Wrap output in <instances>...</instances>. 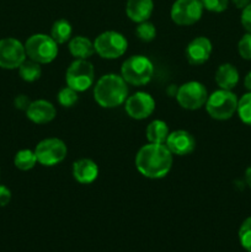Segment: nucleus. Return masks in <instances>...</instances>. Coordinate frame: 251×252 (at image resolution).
Returning a JSON list of instances; mask_svg holds the SVG:
<instances>
[{"mask_svg":"<svg viewBox=\"0 0 251 252\" xmlns=\"http://www.w3.org/2000/svg\"><path fill=\"white\" fill-rule=\"evenodd\" d=\"M172 157L165 144L149 143L143 145L135 155V167L147 179H162L172 167Z\"/></svg>","mask_w":251,"mask_h":252,"instance_id":"obj_1","label":"nucleus"},{"mask_svg":"<svg viewBox=\"0 0 251 252\" xmlns=\"http://www.w3.org/2000/svg\"><path fill=\"white\" fill-rule=\"evenodd\" d=\"M128 84L117 74L101 76L94 88V98L103 108H115L126 102L128 97Z\"/></svg>","mask_w":251,"mask_h":252,"instance_id":"obj_2","label":"nucleus"},{"mask_svg":"<svg viewBox=\"0 0 251 252\" xmlns=\"http://www.w3.org/2000/svg\"><path fill=\"white\" fill-rule=\"evenodd\" d=\"M154 75V65L145 56H132L126 59L121 68V76L133 86H142L149 83Z\"/></svg>","mask_w":251,"mask_h":252,"instance_id":"obj_3","label":"nucleus"},{"mask_svg":"<svg viewBox=\"0 0 251 252\" xmlns=\"http://www.w3.org/2000/svg\"><path fill=\"white\" fill-rule=\"evenodd\" d=\"M26 56L39 64L52 63L58 56V43L44 33L32 34L25 42Z\"/></svg>","mask_w":251,"mask_h":252,"instance_id":"obj_4","label":"nucleus"},{"mask_svg":"<svg viewBox=\"0 0 251 252\" xmlns=\"http://www.w3.org/2000/svg\"><path fill=\"white\" fill-rule=\"evenodd\" d=\"M238 97L230 90H219L214 91L213 94L208 95L206 102L207 113L213 120L226 121L234 116L238 110Z\"/></svg>","mask_w":251,"mask_h":252,"instance_id":"obj_5","label":"nucleus"},{"mask_svg":"<svg viewBox=\"0 0 251 252\" xmlns=\"http://www.w3.org/2000/svg\"><path fill=\"white\" fill-rule=\"evenodd\" d=\"M66 86L78 93L88 90L95 81V69L88 59H75L65 74Z\"/></svg>","mask_w":251,"mask_h":252,"instance_id":"obj_6","label":"nucleus"},{"mask_svg":"<svg viewBox=\"0 0 251 252\" xmlns=\"http://www.w3.org/2000/svg\"><path fill=\"white\" fill-rule=\"evenodd\" d=\"M95 52L103 59H116L126 53L128 42L123 34L116 31H105L94 41Z\"/></svg>","mask_w":251,"mask_h":252,"instance_id":"obj_7","label":"nucleus"},{"mask_svg":"<svg viewBox=\"0 0 251 252\" xmlns=\"http://www.w3.org/2000/svg\"><path fill=\"white\" fill-rule=\"evenodd\" d=\"M34 154H36L37 162L43 166H54L65 159L68 148L62 139L46 138L36 145Z\"/></svg>","mask_w":251,"mask_h":252,"instance_id":"obj_8","label":"nucleus"},{"mask_svg":"<svg viewBox=\"0 0 251 252\" xmlns=\"http://www.w3.org/2000/svg\"><path fill=\"white\" fill-rule=\"evenodd\" d=\"M208 98V93L203 84L198 81H188L182 84L176 93V100L185 110L194 111L203 107Z\"/></svg>","mask_w":251,"mask_h":252,"instance_id":"obj_9","label":"nucleus"},{"mask_svg":"<svg viewBox=\"0 0 251 252\" xmlns=\"http://www.w3.org/2000/svg\"><path fill=\"white\" fill-rule=\"evenodd\" d=\"M203 14L201 0H176L172 4L170 16L179 26H189L198 21Z\"/></svg>","mask_w":251,"mask_h":252,"instance_id":"obj_10","label":"nucleus"},{"mask_svg":"<svg viewBox=\"0 0 251 252\" xmlns=\"http://www.w3.org/2000/svg\"><path fill=\"white\" fill-rule=\"evenodd\" d=\"M25 44L19 39L6 37L0 39V68L19 69V66L26 61Z\"/></svg>","mask_w":251,"mask_h":252,"instance_id":"obj_11","label":"nucleus"},{"mask_svg":"<svg viewBox=\"0 0 251 252\" xmlns=\"http://www.w3.org/2000/svg\"><path fill=\"white\" fill-rule=\"evenodd\" d=\"M125 103L126 112L133 120H145L155 110V101L153 96L143 91H138L132 96H128Z\"/></svg>","mask_w":251,"mask_h":252,"instance_id":"obj_12","label":"nucleus"},{"mask_svg":"<svg viewBox=\"0 0 251 252\" xmlns=\"http://www.w3.org/2000/svg\"><path fill=\"white\" fill-rule=\"evenodd\" d=\"M165 145L172 155L184 157V155H188L193 152L196 148V140L189 132L179 129L170 133Z\"/></svg>","mask_w":251,"mask_h":252,"instance_id":"obj_13","label":"nucleus"},{"mask_svg":"<svg viewBox=\"0 0 251 252\" xmlns=\"http://www.w3.org/2000/svg\"><path fill=\"white\" fill-rule=\"evenodd\" d=\"M212 42L207 37H196L186 47L185 56L192 65H202L209 59L212 54Z\"/></svg>","mask_w":251,"mask_h":252,"instance_id":"obj_14","label":"nucleus"},{"mask_svg":"<svg viewBox=\"0 0 251 252\" xmlns=\"http://www.w3.org/2000/svg\"><path fill=\"white\" fill-rule=\"evenodd\" d=\"M26 116L31 122L37 125H46L52 122L57 116V110L47 100H36L31 101L29 108L26 110Z\"/></svg>","mask_w":251,"mask_h":252,"instance_id":"obj_15","label":"nucleus"},{"mask_svg":"<svg viewBox=\"0 0 251 252\" xmlns=\"http://www.w3.org/2000/svg\"><path fill=\"white\" fill-rule=\"evenodd\" d=\"M73 177L81 185L93 184L98 176V166L94 160L80 159L73 164Z\"/></svg>","mask_w":251,"mask_h":252,"instance_id":"obj_16","label":"nucleus"},{"mask_svg":"<svg viewBox=\"0 0 251 252\" xmlns=\"http://www.w3.org/2000/svg\"><path fill=\"white\" fill-rule=\"evenodd\" d=\"M154 10L153 0H127L126 4V14L133 22L148 21Z\"/></svg>","mask_w":251,"mask_h":252,"instance_id":"obj_17","label":"nucleus"},{"mask_svg":"<svg viewBox=\"0 0 251 252\" xmlns=\"http://www.w3.org/2000/svg\"><path fill=\"white\" fill-rule=\"evenodd\" d=\"M214 79L219 89L231 91L239 83V71L233 64L224 63L218 66Z\"/></svg>","mask_w":251,"mask_h":252,"instance_id":"obj_18","label":"nucleus"},{"mask_svg":"<svg viewBox=\"0 0 251 252\" xmlns=\"http://www.w3.org/2000/svg\"><path fill=\"white\" fill-rule=\"evenodd\" d=\"M69 52L75 59H89L95 53V47L88 37L76 36L69 39Z\"/></svg>","mask_w":251,"mask_h":252,"instance_id":"obj_19","label":"nucleus"},{"mask_svg":"<svg viewBox=\"0 0 251 252\" xmlns=\"http://www.w3.org/2000/svg\"><path fill=\"white\" fill-rule=\"evenodd\" d=\"M169 134V127L161 120H155L150 122L145 129L147 139L149 140V143H154V144H165Z\"/></svg>","mask_w":251,"mask_h":252,"instance_id":"obj_20","label":"nucleus"},{"mask_svg":"<svg viewBox=\"0 0 251 252\" xmlns=\"http://www.w3.org/2000/svg\"><path fill=\"white\" fill-rule=\"evenodd\" d=\"M71 33H73V29H71V25L66 20H57L52 25L51 37L58 44H63L65 42H68L71 38Z\"/></svg>","mask_w":251,"mask_h":252,"instance_id":"obj_21","label":"nucleus"},{"mask_svg":"<svg viewBox=\"0 0 251 252\" xmlns=\"http://www.w3.org/2000/svg\"><path fill=\"white\" fill-rule=\"evenodd\" d=\"M19 75L21 76L22 80L27 81V83H33V81L38 80L42 75L41 64L32 59H29V61L26 59L19 66Z\"/></svg>","mask_w":251,"mask_h":252,"instance_id":"obj_22","label":"nucleus"},{"mask_svg":"<svg viewBox=\"0 0 251 252\" xmlns=\"http://www.w3.org/2000/svg\"><path fill=\"white\" fill-rule=\"evenodd\" d=\"M14 164L21 171H29L33 169L34 165L37 164V158L34 152L30 149H22L16 153L14 158Z\"/></svg>","mask_w":251,"mask_h":252,"instance_id":"obj_23","label":"nucleus"},{"mask_svg":"<svg viewBox=\"0 0 251 252\" xmlns=\"http://www.w3.org/2000/svg\"><path fill=\"white\" fill-rule=\"evenodd\" d=\"M238 112L241 122L251 127V93L245 94L238 102Z\"/></svg>","mask_w":251,"mask_h":252,"instance_id":"obj_24","label":"nucleus"},{"mask_svg":"<svg viewBox=\"0 0 251 252\" xmlns=\"http://www.w3.org/2000/svg\"><path fill=\"white\" fill-rule=\"evenodd\" d=\"M135 34L142 42H152L157 37V29L149 21L140 22L135 29Z\"/></svg>","mask_w":251,"mask_h":252,"instance_id":"obj_25","label":"nucleus"},{"mask_svg":"<svg viewBox=\"0 0 251 252\" xmlns=\"http://www.w3.org/2000/svg\"><path fill=\"white\" fill-rule=\"evenodd\" d=\"M78 91L74 89L65 86V88L61 89L58 93V102L59 105L63 107H73L76 102H78Z\"/></svg>","mask_w":251,"mask_h":252,"instance_id":"obj_26","label":"nucleus"},{"mask_svg":"<svg viewBox=\"0 0 251 252\" xmlns=\"http://www.w3.org/2000/svg\"><path fill=\"white\" fill-rule=\"evenodd\" d=\"M239 241L248 252H251V217L243 221L239 229Z\"/></svg>","mask_w":251,"mask_h":252,"instance_id":"obj_27","label":"nucleus"},{"mask_svg":"<svg viewBox=\"0 0 251 252\" xmlns=\"http://www.w3.org/2000/svg\"><path fill=\"white\" fill-rule=\"evenodd\" d=\"M238 52L241 58L251 61V33L244 34L238 43Z\"/></svg>","mask_w":251,"mask_h":252,"instance_id":"obj_28","label":"nucleus"},{"mask_svg":"<svg viewBox=\"0 0 251 252\" xmlns=\"http://www.w3.org/2000/svg\"><path fill=\"white\" fill-rule=\"evenodd\" d=\"M203 9L211 12H223L228 9L229 0H201Z\"/></svg>","mask_w":251,"mask_h":252,"instance_id":"obj_29","label":"nucleus"},{"mask_svg":"<svg viewBox=\"0 0 251 252\" xmlns=\"http://www.w3.org/2000/svg\"><path fill=\"white\" fill-rule=\"evenodd\" d=\"M241 25L246 32L251 33V2L246 7H244L243 12H241Z\"/></svg>","mask_w":251,"mask_h":252,"instance_id":"obj_30","label":"nucleus"},{"mask_svg":"<svg viewBox=\"0 0 251 252\" xmlns=\"http://www.w3.org/2000/svg\"><path fill=\"white\" fill-rule=\"evenodd\" d=\"M11 201V191L7 187L0 185V207H5Z\"/></svg>","mask_w":251,"mask_h":252,"instance_id":"obj_31","label":"nucleus"},{"mask_svg":"<svg viewBox=\"0 0 251 252\" xmlns=\"http://www.w3.org/2000/svg\"><path fill=\"white\" fill-rule=\"evenodd\" d=\"M15 107L19 108V110H22V111H26L27 108H29L30 103H31V101H30V98L27 97V96L25 95H19L16 98H15Z\"/></svg>","mask_w":251,"mask_h":252,"instance_id":"obj_32","label":"nucleus"},{"mask_svg":"<svg viewBox=\"0 0 251 252\" xmlns=\"http://www.w3.org/2000/svg\"><path fill=\"white\" fill-rule=\"evenodd\" d=\"M231 1H233V4L235 5L238 9L243 10L244 7H246L249 4H250L251 0H231Z\"/></svg>","mask_w":251,"mask_h":252,"instance_id":"obj_33","label":"nucleus"},{"mask_svg":"<svg viewBox=\"0 0 251 252\" xmlns=\"http://www.w3.org/2000/svg\"><path fill=\"white\" fill-rule=\"evenodd\" d=\"M244 85H245L246 90H249V93H251V71H249L245 76V80H244Z\"/></svg>","mask_w":251,"mask_h":252,"instance_id":"obj_34","label":"nucleus"},{"mask_svg":"<svg viewBox=\"0 0 251 252\" xmlns=\"http://www.w3.org/2000/svg\"><path fill=\"white\" fill-rule=\"evenodd\" d=\"M245 182L246 185L251 189V166L248 167L245 171Z\"/></svg>","mask_w":251,"mask_h":252,"instance_id":"obj_35","label":"nucleus"}]
</instances>
